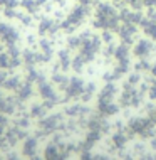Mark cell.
Segmentation results:
<instances>
[{"label":"cell","mask_w":156,"mask_h":160,"mask_svg":"<svg viewBox=\"0 0 156 160\" xmlns=\"http://www.w3.org/2000/svg\"><path fill=\"white\" fill-rule=\"evenodd\" d=\"M154 52V44L151 42V39H141V41H136L133 49V54L139 59H146L149 58L151 54Z\"/></svg>","instance_id":"6da1fadb"},{"label":"cell","mask_w":156,"mask_h":160,"mask_svg":"<svg viewBox=\"0 0 156 160\" xmlns=\"http://www.w3.org/2000/svg\"><path fill=\"white\" fill-rule=\"evenodd\" d=\"M138 32V27L133 24H121L119 27V36H121V41L124 42V44H131L134 41V36H136Z\"/></svg>","instance_id":"7a4b0ae2"},{"label":"cell","mask_w":156,"mask_h":160,"mask_svg":"<svg viewBox=\"0 0 156 160\" xmlns=\"http://www.w3.org/2000/svg\"><path fill=\"white\" fill-rule=\"evenodd\" d=\"M141 29H143V34H144L148 39H151V41H156V22H154V20L143 19Z\"/></svg>","instance_id":"3957f363"},{"label":"cell","mask_w":156,"mask_h":160,"mask_svg":"<svg viewBox=\"0 0 156 160\" xmlns=\"http://www.w3.org/2000/svg\"><path fill=\"white\" fill-rule=\"evenodd\" d=\"M131 130L133 132H136V133H143V132H146L149 127H151V123H149V120H144V118H136V120H133L131 122Z\"/></svg>","instance_id":"277c9868"},{"label":"cell","mask_w":156,"mask_h":160,"mask_svg":"<svg viewBox=\"0 0 156 160\" xmlns=\"http://www.w3.org/2000/svg\"><path fill=\"white\" fill-rule=\"evenodd\" d=\"M151 71H153V74L156 76V64H154V66H151Z\"/></svg>","instance_id":"5b68a950"},{"label":"cell","mask_w":156,"mask_h":160,"mask_svg":"<svg viewBox=\"0 0 156 160\" xmlns=\"http://www.w3.org/2000/svg\"><path fill=\"white\" fill-rule=\"evenodd\" d=\"M153 116H154V120H156V110H154V113H153Z\"/></svg>","instance_id":"8992f818"}]
</instances>
